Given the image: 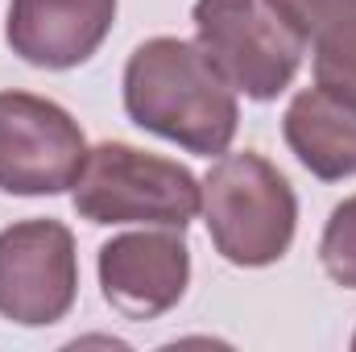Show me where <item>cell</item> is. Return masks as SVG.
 <instances>
[{"instance_id":"6da1fadb","label":"cell","mask_w":356,"mask_h":352,"mask_svg":"<svg viewBox=\"0 0 356 352\" xmlns=\"http://www.w3.org/2000/svg\"><path fill=\"white\" fill-rule=\"evenodd\" d=\"M124 112L133 125L203 158L224 154L241 120L232 83L182 38H149L133 50L124 67Z\"/></svg>"},{"instance_id":"7a4b0ae2","label":"cell","mask_w":356,"mask_h":352,"mask_svg":"<svg viewBox=\"0 0 356 352\" xmlns=\"http://www.w3.org/2000/svg\"><path fill=\"white\" fill-rule=\"evenodd\" d=\"M203 216L211 245L232 265H273L294 241L298 203L290 182L261 154H228L203 178Z\"/></svg>"},{"instance_id":"3957f363","label":"cell","mask_w":356,"mask_h":352,"mask_svg":"<svg viewBox=\"0 0 356 352\" xmlns=\"http://www.w3.org/2000/svg\"><path fill=\"white\" fill-rule=\"evenodd\" d=\"M71 191H75V211L91 224L186 228L203 203V191L186 166L120 141H104L88 150Z\"/></svg>"},{"instance_id":"277c9868","label":"cell","mask_w":356,"mask_h":352,"mask_svg":"<svg viewBox=\"0 0 356 352\" xmlns=\"http://www.w3.org/2000/svg\"><path fill=\"white\" fill-rule=\"evenodd\" d=\"M199 50L249 99H273L302 63V38L269 8V0H195Z\"/></svg>"},{"instance_id":"5b68a950","label":"cell","mask_w":356,"mask_h":352,"mask_svg":"<svg viewBox=\"0 0 356 352\" xmlns=\"http://www.w3.org/2000/svg\"><path fill=\"white\" fill-rule=\"evenodd\" d=\"M88 141L67 108L29 91H0V191L58 195L75 186Z\"/></svg>"},{"instance_id":"8992f818","label":"cell","mask_w":356,"mask_h":352,"mask_svg":"<svg viewBox=\"0 0 356 352\" xmlns=\"http://www.w3.org/2000/svg\"><path fill=\"white\" fill-rule=\"evenodd\" d=\"M75 237L58 220H25L0 232V315L21 328H50L75 307Z\"/></svg>"},{"instance_id":"52a82bcc","label":"cell","mask_w":356,"mask_h":352,"mask_svg":"<svg viewBox=\"0 0 356 352\" xmlns=\"http://www.w3.org/2000/svg\"><path fill=\"white\" fill-rule=\"evenodd\" d=\"M191 282V249L178 232H129L99 249L104 298L124 319H158Z\"/></svg>"},{"instance_id":"ba28073f","label":"cell","mask_w":356,"mask_h":352,"mask_svg":"<svg viewBox=\"0 0 356 352\" xmlns=\"http://www.w3.org/2000/svg\"><path fill=\"white\" fill-rule=\"evenodd\" d=\"M116 21V0H13L4 38L29 67L67 71L88 63Z\"/></svg>"},{"instance_id":"9c48e42d","label":"cell","mask_w":356,"mask_h":352,"mask_svg":"<svg viewBox=\"0 0 356 352\" xmlns=\"http://www.w3.org/2000/svg\"><path fill=\"white\" fill-rule=\"evenodd\" d=\"M286 145L311 175L348 178L356 175V99L327 88H307L286 108Z\"/></svg>"},{"instance_id":"30bf717a","label":"cell","mask_w":356,"mask_h":352,"mask_svg":"<svg viewBox=\"0 0 356 352\" xmlns=\"http://www.w3.org/2000/svg\"><path fill=\"white\" fill-rule=\"evenodd\" d=\"M302 42L315 50V83L356 99V0H319Z\"/></svg>"},{"instance_id":"8fae6325","label":"cell","mask_w":356,"mask_h":352,"mask_svg":"<svg viewBox=\"0 0 356 352\" xmlns=\"http://www.w3.org/2000/svg\"><path fill=\"white\" fill-rule=\"evenodd\" d=\"M319 262H323L332 282L356 290V195L332 211L323 241H319Z\"/></svg>"},{"instance_id":"7c38bea8","label":"cell","mask_w":356,"mask_h":352,"mask_svg":"<svg viewBox=\"0 0 356 352\" xmlns=\"http://www.w3.org/2000/svg\"><path fill=\"white\" fill-rule=\"evenodd\" d=\"M353 349H356V336H353Z\"/></svg>"}]
</instances>
